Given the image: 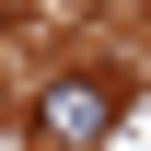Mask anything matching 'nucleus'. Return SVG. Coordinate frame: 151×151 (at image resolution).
I'll return each mask as SVG.
<instances>
[{"instance_id": "1", "label": "nucleus", "mask_w": 151, "mask_h": 151, "mask_svg": "<svg viewBox=\"0 0 151 151\" xmlns=\"http://www.w3.org/2000/svg\"><path fill=\"white\" fill-rule=\"evenodd\" d=\"M116 116H128V81H116V70H70V81H47L35 139H47V151H93Z\"/></svg>"}]
</instances>
